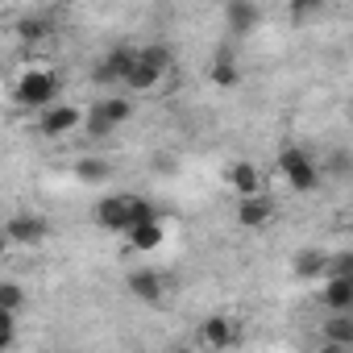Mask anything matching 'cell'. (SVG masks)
Listing matches in <instances>:
<instances>
[{
  "instance_id": "obj_1",
  "label": "cell",
  "mask_w": 353,
  "mask_h": 353,
  "mask_svg": "<svg viewBox=\"0 0 353 353\" xmlns=\"http://www.w3.org/2000/svg\"><path fill=\"white\" fill-rule=\"evenodd\" d=\"M279 170L287 174V183L295 192H316V183H320V170L312 166V158L303 150H283L279 154Z\"/></svg>"
},
{
  "instance_id": "obj_2",
  "label": "cell",
  "mask_w": 353,
  "mask_h": 353,
  "mask_svg": "<svg viewBox=\"0 0 353 353\" xmlns=\"http://www.w3.org/2000/svg\"><path fill=\"white\" fill-rule=\"evenodd\" d=\"M133 117V104L125 100V96H108V100H100L92 112H88V133L92 137H104L108 129H117L121 121H129Z\"/></svg>"
},
{
  "instance_id": "obj_3",
  "label": "cell",
  "mask_w": 353,
  "mask_h": 353,
  "mask_svg": "<svg viewBox=\"0 0 353 353\" xmlns=\"http://www.w3.org/2000/svg\"><path fill=\"white\" fill-rule=\"evenodd\" d=\"M54 92H59V79H54L50 71H26V75L17 79V100H21L26 108H42V104H50Z\"/></svg>"
},
{
  "instance_id": "obj_4",
  "label": "cell",
  "mask_w": 353,
  "mask_h": 353,
  "mask_svg": "<svg viewBox=\"0 0 353 353\" xmlns=\"http://www.w3.org/2000/svg\"><path fill=\"white\" fill-rule=\"evenodd\" d=\"M137 63H141V50H133V46H112L108 59H104V67H96V79H100V83H112V79L125 83Z\"/></svg>"
},
{
  "instance_id": "obj_5",
  "label": "cell",
  "mask_w": 353,
  "mask_h": 353,
  "mask_svg": "<svg viewBox=\"0 0 353 353\" xmlns=\"http://www.w3.org/2000/svg\"><path fill=\"white\" fill-rule=\"evenodd\" d=\"M129 208H133V196H108L96 204V225L100 229H112V233H125L129 229Z\"/></svg>"
},
{
  "instance_id": "obj_6",
  "label": "cell",
  "mask_w": 353,
  "mask_h": 353,
  "mask_svg": "<svg viewBox=\"0 0 353 353\" xmlns=\"http://www.w3.org/2000/svg\"><path fill=\"white\" fill-rule=\"evenodd\" d=\"M79 121H83V112H79L75 104H54V108H46V112H42L38 129H42L46 137H63V133H71Z\"/></svg>"
},
{
  "instance_id": "obj_7",
  "label": "cell",
  "mask_w": 353,
  "mask_h": 353,
  "mask_svg": "<svg viewBox=\"0 0 353 353\" xmlns=\"http://www.w3.org/2000/svg\"><path fill=\"white\" fill-rule=\"evenodd\" d=\"M5 233H9V241H13V245H30V250H34V245H42V241H46L50 225H46L42 216H13Z\"/></svg>"
},
{
  "instance_id": "obj_8",
  "label": "cell",
  "mask_w": 353,
  "mask_h": 353,
  "mask_svg": "<svg viewBox=\"0 0 353 353\" xmlns=\"http://www.w3.org/2000/svg\"><path fill=\"white\" fill-rule=\"evenodd\" d=\"M270 216H274V204L258 192V196H241V204H237V225H245V229H262V225H270Z\"/></svg>"
},
{
  "instance_id": "obj_9",
  "label": "cell",
  "mask_w": 353,
  "mask_h": 353,
  "mask_svg": "<svg viewBox=\"0 0 353 353\" xmlns=\"http://www.w3.org/2000/svg\"><path fill=\"white\" fill-rule=\"evenodd\" d=\"M125 237H129V245H133L137 254H150V250H158V245L166 241L162 216H158V221H141V225H129V229H125Z\"/></svg>"
},
{
  "instance_id": "obj_10",
  "label": "cell",
  "mask_w": 353,
  "mask_h": 353,
  "mask_svg": "<svg viewBox=\"0 0 353 353\" xmlns=\"http://www.w3.org/2000/svg\"><path fill=\"white\" fill-rule=\"evenodd\" d=\"M125 287H129V295H133V299H145V303H158V299L166 295V283H162V274H158V270H133Z\"/></svg>"
},
{
  "instance_id": "obj_11",
  "label": "cell",
  "mask_w": 353,
  "mask_h": 353,
  "mask_svg": "<svg viewBox=\"0 0 353 353\" xmlns=\"http://www.w3.org/2000/svg\"><path fill=\"white\" fill-rule=\"evenodd\" d=\"M324 283H328V287L320 291L324 307H332V312H349V307H353V274H328Z\"/></svg>"
},
{
  "instance_id": "obj_12",
  "label": "cell",
  "mask_w": 353,
  "mask_h": 353,
  "mask_svg": "<svg viewBox=\"0 0 353 353\" xmlns=\"http://www.w3.org/2000/svg\"><path fill=\"white\" fill-rule=\"evenodd\" d=\"M200 336H204V345H212V349H229V345H237V328H233L229 316H208L204 328H200Z\"/></svg>"
},
{
  "instance_id": "obj_13",
  "label": "cell",
  "mask_w": 353,
  "mask_h": 353,
  "mask_svg": "<svg viewBox=\"0 0 353 353\" xmlns=\"http://www.w3.org/2000/svg\"><path fill=\"white\" fill-rule=\"evenodd\" d=\"M229 183H233L237 196H258L262 192V170L254 162H233L229 166Z\"/></svg>"
},
{
  "instance_id": "obj_14",
  "label": "cell",
  "mask_w": 353,
  "mask_h": 353,
  "mask_svg": "<svg viewBox=\"0 0 353 353\" xmlns=\"http://www.w3.org/2000/svg\"><path fill=\"white\" fill-rule=\"evenodd\" d=\"M229 26H233V34H250L258 21H262V13H258V5L254 0H229Z\"/></svg>"
},
{
  "instance_id": "obj_15",
  "label": "cell",
  "mask_w": 353,
  "mask_h": 353,
  "mask_svg": "<svg viewBox=\"0 0 353 353\" xmlns=\"http://www.w3.org/2000/svg\"><path fill=\"white\" fill-rule=\"evenodd\" d=\"M295 274H299V279H324V274H328V254H324V250H303V254H295Z\"/></svg>"
},
{
  "instance_id": "obj_16",
  "label": "cell",
  "mask_w": 353,
  "mask_h": 353,
  "mask_svg": "<svg viewBox=\"0 0 353 353\" xmlns=\"http://www.w3.org/2000/svg\"><path fill=\"white\" fill-rule=\"evenodd\" d=\"M212 83H216V88H237V83H241V71H237V63H233V54H229V50H216Z\"/></svg>"
},
{
  "instance_id": "obj_17",
  "label": "cell",
  "mask_w": 353,
  "mask_h": 353,
  "mask_svg": "<svg viewBox=\"0 0 353 353\" xmlns=\"http://www.w3.org/2000/svg\"><path fill=\"white\" fill-rule=\"evenodd\" d=\"M158 79H162V67H154V63H137L133 71H129V79H125V88H133V92H150V88H158Z\"/></svg>"
},
{
  "instance_id": "obj_18",
  "label": "cell",
  "mask_w": 353,
  "mask_h": 353,
  "mask_svg": "<svg viewBox=\"0 0 353 353\" xmlns=\"http://www.w3.org/2000/svg\"><path fill=\"white\" fill-rule=\"evenodd\" d=\"M75 174H79L83 183H104L112 170H108V162H104V158H79V162H75Z\"/></svg>"
},
{
  "instance_id": "obj_19",
  "label": "cell",
  "mask_w": 353,
  "mask_h": 353,
  "mask_svg": "<svg viewBox=\"0 0 353 353\" xmlns=\"http://www.w3.org/2000/svg\"><path fill=\"white\" fill-rule=\"evenodd\" d=\"M324 341H332V345H353V320H328V324H324Z\"/></svg>"
},
{
  "instance_id": "obj_20",
  "label": "cell",
  "mask_w": 353,
  "mask_h": 353,
  "mask_svg": "<svg viewBox=\"0 0 353 353\" xmlns=\"http://www.w3.org/2000/svg\"><path fill=\"white\" fill-rule=\"evenodd\" d=\"M13 336H17V312L0 307V353L13 349Z\"/></svg>"
},
{
  "instance_id": "obj_21",
  "label": "cell",
  "mask_w": 353,
  "mask_h": 353,
  "mask_svg": "<svg viewBox=\"0 0 353 353\" xmlns=\"http://www.w3.org/2000/svg\"><path fill=\"white\" fill-rule=\"evenodd\" d=\"M0 307H9V312H21V307H26L21 283H0Z\"/></svg>"
},
{
  "instance_id": "obj_22",
  "label": "cell",
  "mask_w": 353,
  "mask_h": 353,
  "mask_svg": "<svg viewBox=\"0 0 353 353\" xmlns=\"http://www.w3.org/2000/svg\"><path fill=\"white\" fill-rule=\"evenodd\" d=\"M17 38L21 42H42L46 38V26L38 17H26V21H17Z\"/></svg>"
},
{
  "instance_id": "obj_23",
  "label": "cell",
  "mask_w": 353,
  "mask_h": 353,
  "mask_svg": "<svg viewBox=\"0 0 353 353\" xmlns=\"http://www.w3.org/2000/svg\"><path fill=\"white\" fill-rule=\"evenodd\" d=\"M328 274H353V250L328 254ZM328 274H324V279H328Z\"/></svg>"
},
{
  "instance_id": "obj_24",
  "label": "cell",
  "mask_w": 353,
  "mask_h": 353,
  "mask_svg": "<svg viewBox=\"0 0 353 353\" xmlns=\"http://www.w3.org/2000/svg\"><path fill=\"white\" fill-rule=\"evenodd\" d=\"M141 59H145V63H154V67H162V71L170 67V50H166V46H158V42H154V46H141Z\"/></svg>"
},
{
  "instance_id": "obj_25",
  "label": "cell",
  "mask_w": 353,
  "mask_h": 353,
  "mask_svg": "<svg viewBox=\"0 0 353 353\" xmlns=\"http://www.w3.org/2000/svg\"><path fill=\"white\" fill-rule=\"evenodd\" d=\"M320 5H324V0H291V17H295V21H303V17L320 13Z\"/></svg>"
},
{
  "instance_id": "obj_26",
  "label": "cell",
  "mask_w": 353,
  "mask_h": 353,
  "mask_svg": "<svg viewBox=\"0 0 353 353\" xmlns=\"http://www.w3.org/2000/svg\"><path fill=\"white\" fill-rule=\"evenodd\" d=\"M328 166H336V170H341V174H345V170H353V158H349V154H345V150H336V154H332V158H328Z\"/></svg>"
}]
</instances>
